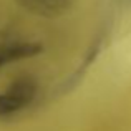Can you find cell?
Returning a JSON list of instances; mask_svg holds the SVG:
<instances>
[{"instance_id": "7a4b0ae2", "label": "cell", "mask_w": 131, "mask_h": 131, "mask_svg": "<svg viewBox=\"0 0 131 131\" xmlns=\"http://www.w3.org/2000/svg\"><path fill=\"white\" fill-rule=\"evenodd\" d=\"M25 12L45 18H57L75 7L77 0H15Z\"/></svg>"}, {"instance_id": "6da1fadb", "label": "cell", "mask_w": 131, "mask_h": 131, "mask_svg": "<svg viewBox=\"0 0 131 131\" xmlns=\"http://www.w3.org/2000/svg\"><path fill=\"white\" fill-rule=\"evenodd\" d=\"M38 53H42V45L37 42L3 38L0 40V68L13 61L32 58Z\"/></svg>"}, {"instance_id": "3957f363", "label": "cell", "mask_w": 131, "mask_h": 131, "mask_svg": "<svg viewBox=\"0 0 131 131\" xmlns=\"http://www.w3.org/2000/svg\"><path fill=\"white\" fill-rule=\"evenodd\" d=\"M25 103L22 100H18L13 93H10L7 90L3 95H0V116L3 115H10V113H15L18 110L25 108Z\"/></svg>"}]
</instances>
